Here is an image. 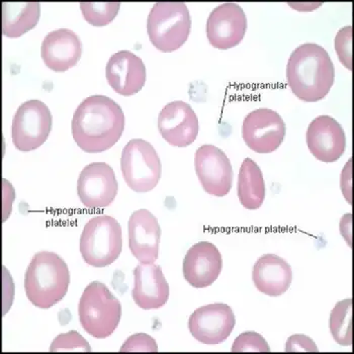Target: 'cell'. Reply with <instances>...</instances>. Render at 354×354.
<instances>
[{"label": "cell", "instance_id": "6da1fadb", "mask_svg": "<svg viewBox=\"0 0 354 354\" xmlns=\"http://www.w3.org/2000/svg\"><path fill=\"white\" fill-rule=\"evenodd\" d=\"M124 129L123 109L108 96H88L72 118L74 141L80 149L91 154L111 149L119 141Z\"/></svg>", "mask_w": 354, "mask_h": 354}, {"label": "cell", "instance_id": "7a4b0ae2", "mask_svg": "<svg viewBox=\"0 0 354 354\" xmlns=\"http://www.w3.org/2000/svg\"><path fill=\"white\" fill-rule=\"evenodd\" d=\"M335 69L324 48L314 43L296 48L286 65V80L292 93L307 102H319L331 91Z\"/></svg>", "mask_w": 354, "mask_h": 354}, {"label": "cell", "instance_id": "3957f363", "mask_svg": "<svg viewBox=\"0 0 354 354\" xmlns=\"http://www.w3.org/2000/svg\"><path fill=\"white\" fill-rule=\"evenodd\" d=\"M70 285L66 262L51 251L36 253L25 274L27 298L35 307L50 309L66 296Z\"/></svg>", "mask_w": 354, "mask_h": 354}, {"label": "cell", "instance_id": "277c9868", "mask_svg": "<svg viewBox=\"0 0 354 354\" xmlns=\"http://www.w3.org/2000/svg\"><path fill=\"white\" fill-rule=\"evenodd\" d=\"M78 316L85 332L96 339H104L119 326L121 303L108 286L100 281H93L83 290L78 304Z\"/></svg>", "mask_w": 354, "mask_h": 354}, {"label": "cell", "instance_id": "5b68a950", "mask_svg": "<svg viewBox=\"0 0 354 354\" xmlns=\"http://www.w3.org/2000/svg\"><path fill=\"white\" fill-rule=\"evenodd\" d=\"M191 30V15L183 2H157L148 15L150 41L164 53L178 50L189 39Z\"/></svg>", "mask_w": 354, "mask_h": 354}, {"label": "cell", "instance_id": "8992f818", "mask_svg": "<svg viewBox=\"0 0 354 354\" xmlns=\"http://www.w3.org/2000/svg\"><path fill=\"white\" fill-rule=\"evenodd\" d=\"M123 248L121 225L108 215L95 216L85 224L80 236L83 260L93 268H106L119 259Z\"/></svg>", "mask_w": 354, "mask_h": 354}, {"label": "cell", "instance_id": "52a82bcc", "mask_svg": "<svg viewBox=\"0 0 354 354\" xmlns=\"http://www.w3.org/2000/svg\"><path fill=\"white\" fill-rule=\"evenodd\" d=\"M124 181L132 191L148 192L158 185L162 172L160 158L149 142L133 139L124 146L121 156Z\"/></svg>", "mask_w": 354, "mask_h": 354}, {"label": "cell", "instance_id": "ba28073f", "mask_svg": "<svg viewBox=\"0 0 354 354\" xmlns=\"http://www.w3.org/2000/svg\"><path fill=\"white\" fill-rule=\"evenodd\" d=\"M51 130V111L41 100H28L15 111L12 137L17 150L30 152L38 149L47 141Z\"/></svg>", "mask_w": 354, "mask_h": 354}, {"label": "cell", "instance_id": "9c48e42d", "mask_svg": "<svg viewBox=\"0 0 354 354\" xmlns=\"http://www.w3.org/2000/svg\"><path fill=\"white\" fill-rule=\"evenodd\" d=\"M242 137L246 145L254 152L259 154L274 152L285 140V121L272 109H255L244 119Z\"/></svg>", "mask_w": 354, "mask_h": 354}, {"label": "cell", "instance_id": "30bf717a", "mask_svg": "<svg viewBox=\"0 0 354 354\" xmlns=\"http://www.w3.org/2000/svg\"><path fill=\"white\" fill-rule=\"evenodd\" d=\"M194 168L203 189L212 196H227L233 185V168L227 155L214 145L201 146L194 155Z\"/></svg>", "mask_w": 354, "mask_h": 354}, {"label": "cell", "instance_id": "8fae6325", "mask_svg": "<svg viewBox=\"0 0 354 354\" xmlns=\"http://www.w3.org/2000/svg\"><path fill=\"white\" fill-rule=\"evenodd\" d=\"M235 324L233 310L226 304L216 303L196 309L189 317V329L194 339L216 345L231 335Z\"/></svg>", "mask_w": 354, "mask_h": 354}, {"label": "cell", "instance_id": "7c38bea8", "mask_svg": "<svg viewBox=\"0 0 354 354\" xmlns=\"http://www.w3.org/2000/svg\"><path fill=\"white\" fill-rule=\"evenodd\" d=\"M247 17L238 4L223 3L214 8L207 21L209 44L218 50H228L239 45L245 36Z\"/></svg>", "mask_w": 354, "mask_h": 354}, {"label": "cell", "instance_id": "4fadbf2b", "mask_svg": "<svg viewBox=\"0 0 354 354\" xmlns=\"http://www.w3.org/2000/svg\"><path fill=\"white\" fill-rule=\"evenodd\" d=\"M77 194L80 202L88 209H102L113 204L118 194L113 168L104 162L85 166L78 177Z\"/></svg>", "mask_w": 354, "mask_h": 354}, {"label": "cell", "instance_id": "5bb4252c", "mask_svg": "<svg viewBox=\"0 0 354 354\" xmlns=\"http://www.w3.org/2000/svg\"><path fill=\"white\" fill-rule=\"evenodd\" d=\"M158 130L170 145L183 148L196 141L200 124L192 106L187 102L176 100L161 109L158 115Z\"/></svg>", "mask_w": 354, "mask_h": 354}, {"label": "cell", "instance_id": "9a60e30c", "mask_svg": "<svg viewBox=\"0 0 354 354\" xmlns=\"http://www.w3.org/2000/svg\"><path fill=\"white\" fill-rule=\"evenodd\" d=\"M306 141L310 152L325 163L335 162L346 150V136L341 124L330 115H320L308 127Z\"/></svg>", "mask_w": 354, "mask_h": 354}, {"label": "cell", "instance_id": "2e32d148", "mask_svg": "<svg viewBox=\"0 0 354 354\" xmlns=\"http://www.w3.org/2000/svg\"><path fill=\"white\" fill-rule=\"evenodd\" d=\"M129 247L141 263H155L159 257L161 228L157 218L148 209L134 212L128 223Z\"/></svg>", "mask_w": 354, "mask_h": 354}, {"label": "cell", "instance_id": "e0dca14e", "mask_svg": "<svg viewBox=\"0 0 354 354\" xmlns=\"http://www.w3.org/2000/svg\"><path fill=\"white\" fill-rule=\"evenodd\" d=\"M223 268V259L217 246L211 242L194 244L187 251L183 263L185 281L196 288H204L217 281Z\"/></svg>", "mask_w": 354, "mask_h": 354}, {"label": "cell", "instance_id": "ac0fdd59", "mask_svg": "<svg viewBox=\"0 0 354 354\" xmlns=\"http://www.w3.org/2000/svg\"><path fill=\"white\" fill-rule=\"evenodd\" d=\"M106 77L115 93L123 96L134 95L145 85V64L132 52H117L109 59Z\"/></svg>", "mask_w": 354, "mask_h": 354}, {"label": "cell", "instance_id": "d6986e66", "mask_svg": "<svg viewBox=\"0 0 354 354\" xmlns=\"http://www.w3.org/2000/svg\"><path fill=\"white\" fill-rule=\"evenodd\" d=\"M82 52L80 37L68 28L49 32L41 43V59L46 66L55 72H65L75 66Z\"/></svg>", "mask_w": 354, "mask_h": 354}, {"label": "cell", "instance_id": "ffe728a7", "mask_svg": "<svg viewBox=\"0 0 354 354\" xmlns=\"http://www.w3.org/2000/svg\"><path fill=\"white\" fill-rule=\"evenodd\" d=\"M133 300L143 310L162 308L169 299V285L160 266L155 263H141L134 270Z\"/></svg>", "mask_w": 354, "mask_h": 354}, {"label": "cell", "instance_id": "44dd1931", "mask_svg": "<svg viewBox=\"0 0 354 354\" xmlns=\"http://www.w3.org/2000/svg\"><path fill=\"white\" fill-rule=\"evenodd\" d=\"M252 279L262 294L279 297L290 288L292 281V268L277 255L264 254L255 262Z\"/></svg>", "mask_w": 354, "mask_h": 354}, {"label": "cell", "instance_id": "7402d4cb", "mask_svg": "<svg viewBox=\"0 0 354 354\" xmlns=\"http://www.w3.org/2000/svg\"><path fill=\"white\" fill-rule=\"evenodd\" d=\"M40 15L39 2H3L2 32L8 38H19L36 27Z\"/></svg>", "mask_w": 354, "mask_h": 354}, {"label": "cell", "instance_id": "603a6c76", "mask_svg": "<svg viewBox=\"0 0 354 354\" xmlns=\"http://www.w3.org/2000/svg\"><path fill=\"white\" fill-rule=\"evenodd\" d=\"M237 192L241 205L250 211L259 209L266 200L263 174L259 166L251 158H246L240 167Z\"/></svg>", "mask_w": 354, "mask_h": 354}, {"label": "cell", "instance_id": "cb8c5ba5", "mask_svg": "<svg viewBox=\"0 0 354 354\" xmlns=\"http://www.w3.org/2000/svg\"><path fill=\"white\" fill-rule=\"evenodd\" d=\"M353 300L346 299L336 304L330 315V331L334 340L342 346L353 344Z\"/></svg>", "mask_w": 354, "mask_h": 354}, {"label": "cell", "instance_id": "d4e9b609", "mask_svg": "<svg viewBox=\"0 0 354 354\" xmlns=\"http://www.w3.org/2000/svg\"><path fill=\"white\" fill-rule=\"evenodd\" d=\"M83 17L89 25L104 27L117 17L120 2H82L80 4Z\"/></svg>", "mask_w": 354, "mask_h": 354}, {"label": "cell", "instance_id": "484cf974", "mask_svg": "<svg viewBox=\"0 0 354 354\" xmlns=\"http://www.w3.org/2000/svg\"><path fill=\"white\" fill-rule=\"evenodd\" d=\"M51 353H63V351H91V345L80 335L77 331H69L60 334L52 342L50 347Z\"/></svg>", "mask_w": 354, "mask_h": 354}, {"label": "cell", "instance_id": "4316f807", "mask_svg": "<svg viewBox=\"0 0 354 354\" xmlns=\"http://www.w3.org/2000/svg\"><path fill=\"white\" fill-rule=\"evenodd\" d=\"M233 353H270V347L260 334L247 331L240 334L232 346Z\"/></svg>", "mask_w": 354, "mask_h": 354}, {"label": "cell", "instance_id": "83f0119b", "mask_svg": "<svg viewBox=\"0 0 354 354\" xmlns=\"http://www.w3.org/2000/svg\"><path fill=\"white\" fill-rule=\"evenodd\" d=\"M121 353H157L158 345L154 338L145 333H138L129 337L120 348Z\"/></svg>", "mask_w": 354, "mask_h": 354}, {"label": "cell", "instance_id": "f1b7e54d", "mask_svg": "<svg viewBox=\"0 0 354 354\" xmlns=\"http://www.w3.org/2000/svg\"><path fill=\"white\" fill-rule=\"evenodd\" d=\"M351 26L341 28L335 38V49L339 60L344 67L351 70V35H353Z\"/></svg>", "mask_w": 354, "mask_h": 354}, {"label": "cell", "instance_id": "f546056e", "mask_svg": "<svg viewBox=\"0 0 354 354\" xmlns=\"http://www.w3.org/2000/svg\"><path fill=\"white\" fill-rule=\"evenodd\" d=\"M286 353H318L316 343L309 336L304 334H295L286 341Z\"/></svg>", "mask_w": 354, "mask_h": 354}]
</instances>
